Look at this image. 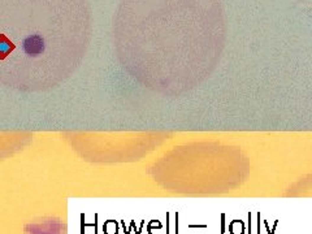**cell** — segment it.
<instances>
[{
  "instance_id": "cell-1",
  "label": "cell",
  "mask_w": 312,
  "mask_h": 234,
  "mask_svg": "<svg viewBox=\"0 0 312 234\" xmlns=\"http://www.w3.org/2000/svg\"><path fill=\"white\" fill-rule=\"evenodd\" d=\"M87 29L85 0H0V70L74 57Z\"/></svg>"
}]
</instances>
